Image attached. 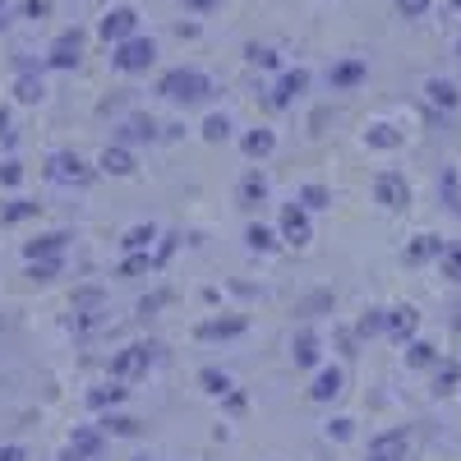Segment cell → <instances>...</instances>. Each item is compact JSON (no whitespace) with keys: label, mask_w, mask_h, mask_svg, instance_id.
I'll use <instances>...</instances> for the list:
<instances>
[{"label":"cell","mask_w":461,"mask_h":461,"mask_svg":"<svg viewBox=\"0 0 461 461\" xmlns=\"http://www.w3.org/2000/svg\"><path fill=\"white\" fill-rule=\"evenodd\" d=\"M51 65H56V69L79 65V37H60V42H56V51H51Z\"/></svg>","instance_id":"21"},{"label":"cell","mask_w":461,"mask_h":461,"mask_svg":"<svg viewBox=\"0 0 461 461\" xmlns=\"http://www.w3.org/2000/svg\"><path fill=\"white\" fill-rule=\"evenodd\" d=\"M304 88H310V74L304 69H295V74H286V79L277 84V93H273V106H291Z\"/></svg>","instance_id":"12"},{"label":"cell","mask_w":461,"mask_h":461,"mask_svg":"<svg viewBox=\"0 0 461 461\" xmlns=\"http://www.w3.org/2000/svg\"><path fill=\"white\" fill-rule=\"evenodd\" d=\"M360 79H365V65H356V60H346V65L332 69V88H351V84H360Z\"/></svg>","instance_id":"26"},{"label":"cell","mask_w":461,"mask_h":461,"mask_svg":"<svg viewBox=\"0 0 461 461\" xmlns=\"http://www.w3.org/2000/svg\"><path fill=\"white\" fill-rule=\"evenodd\" d=\"M0 461H23V447L19 443H5V447H0Z\"/></svg>","instance_id":"39"},{"label":"cell","mask_w":461,"mask_h":461,"mask_svg":"<svg viewBox=\"0 0 461 461\" xmlns=\"http://www.w3.org/2000/svg\"><path fill=\"white\" fill-rule=\"evenodd\" d=\"M23 217H37V203H28V199H10L5 208H0V221H23Z\"/></svg>","instance_id":"31"},{"label":"cell","mask_w":461,"mask_h":461,"mask_svg":"<svg viewBox=\"0 0 461 461\" xmlns=\"http://www.w3.org/2000/svg\"><path fill=\"white\" fill-rule=\"evenodd\" d=\"M378 328H383V314H378V310L360 319V332H378Z\"/></svg>","instance_id":"38"},{"label":"cell","mask_w":461,"mask_h":461,"mask_svg":"<svg viewBox=\"0 0 461 461\" xmlns=\"http://www.w3.org/2000/svg\"><path fill=\"white\" fill-rule=\"evenodd\" d=\"M411 323H415V319H411V310H397V319H393V328H397V332H411Z\"/></svg>","instance_id":"40"},{"label":"cell","mask_w":461,"mask_h":461,"mask_svg":"<svg viewBox=\"0 0 461 461\" xmlns=\"http://www.w3.org/2000/svg\"><path fill=\"white\" fill-rule=\"evenodd\" d=\"M378 199L388 203V208H402V203H406V189H402V180H397V176H378Z\"/></svg>","instance_id":"22"},{"label":"cell","mask_w":461,"mask_h":461,"mask_svg":"<svg viewBox=\"0 0 461 461\" xmlns=\"http://www.w3.org/2000/svg\"><path fill=\"white\" fill-rule=\"evenodd\" d=\"M134 32V10H115L106 23H102V37L111 42V37H130Z\"/></svg>","instance_id":"19"},{"label":"cell","mask_w":461,"mask_h":461,"mask_svg":"<svg viewBox=\"0 0 461 461\" xmlns=\"http://www.w3.org/2000/svg\"><path fill=\"white\" fill-rule=\"evenodd\" d=\"M199 383H203V393H212V397H226V393H230V378H226L221 369H212V365L199 369Z\"/></svg>","instance_id":"25"},{"label":"cell","mask_w":461,"mask_h":461,"mask_svg":"<svg viewBox=\"0 0 461 461\" xmlns=\"http://www.w3.org/2000/svg\"><path fill=\"white\" fill-rule=\"evenodd\" d=\"M102 434L134 438V434H139V420H134V415H102Z\"/></svg>","instance_id":"18"},{"label":"cell","mask_w":461,"mask_h":461,"mask_svg":"<svg viewBox=\"0 0 461 461\" xmlns=\"http://www.w3.org/2000/svg\"><path fill=\"white\" fill-rule=\"evenodd\" d=\"M158 139V125H152V115H130L121 125V143H152Z\"/></svg>","instance_id":"10"},{"label":"cell","mask_w":461,"mask_h":461,"mask_svg":"<svg viewBox=\"0 0 461 461\" xmlns=\"http://www.w3.org/2000/svg\"><path fill=\"white\" fill-rule=\"evenodd\" d=\"M310 236H314V230H310V208H304V203H286L282 208V240L286 245H310Z\"/></svg>","instance_id":"4"},{"label":"cell","mask_w":461,"mask_h":461,"mask_svg":"<svg viewBox=\"0 0 461 461\" xmlns=\"http://www.w3.org/2000/svg\"><path fill=\"white\" fill-rule=\"evenodd\" d=\"M56 273H60V254L56 258H28V277L32 282H51Z\"/></svg>","instance_id":"27"},{"label":"cell","mask_w":461,"mask_h":461,"mask_svg":"<svg viewBox=\"0 0 461 461\" xmlns=\"http://www.w3.org/2000/svg\"><path fill=\"white\" fill-rule=\"evenodd\" d=\"M152 267H158V258H152V254H130L121 263V277H139V273H152Z\"/></svg>","instance_id":"29"},{"label":"cell","mask_w":461,"mask_h":461,"mask_svg":"<svg viewBox=\"0 0 461 461\" xmlns=\"http://www.w3.org/2000/svg\"><path fill=\"white\" fill-rule=\"evenodd\" d=\"M176 240H180V236H162V245H158V254H152V258H158V267H162V263H167V258L176 254Z\"/></svg>","instance_id":"36"},{"label":"cell","mask_w":461,"mask_h":461,"mask_svg":"<svg viewBox=\"0 0 461 461\" xmlns=\"http://www.w3.org/2000/svg\"><path fill=\"white\" fill-rule=\"evenodd\" d=\"M300 203L310 208V212L328 208V203H332V194H328V185H319V180H314V185H304V189H300Z\"/></svg>","instance_id":"23"},{"label":"cell","mask_w":461,"mask_h":461,"mask_svg":"<svg viewBox=\"0 0 461 461\" xmlns=\"http://www.w3.org/2000/svg\"><path fill=\"white\" fill-rule=\"evenodd\" d=\"M69 447L79 452L84 461H88V456H97V452H102V425H97V429L79 425V429H74V438H69Z\"/></svg>","instance_id":"14"},{"label":"cell","mask_w":461,"mask_h":461,"mask_svg":"<svg viewBox=\"0 0 461 461\" xmlns=\"http://www.w3.org/2000/svg\"><path fill=\"white\" fill-rule=\"evenodd\" d=\"M102 291L97 286H84V291H74V314H97L102 310Z\"/></svg>","instance_id":"24"},{"label":"cell","mask_w":461,"mask_h":461,"mask_svg":"<svg viewBox=\"0 0 461 461\" xmlns=\"http://www.w3.org/2000/svg\"><path fill=\"white\" fill-rule=\"evenodd\" d=\"M365 139H369V143H378V148H393V143H397V134H393L388 125H374Z\"/></svg>","instance_id":"34"},{"label":"cell","mask_w":461,"mask_h":461,"mask_svg":"<svg viewBox=\"0 0 461 461\" xmlns=\"http://www.w3.org/2000/svg\"><path fill=\"white\" fill-rule=\"evenodd\" d=\"M346 434H351V420H332L328 425V438H346Z\"/></svg>","instance_id":"37"},{"label":"cell","mask_w":461,"mask_h":461,"mask_svg":"<svg viewBox=\"0 0 461 461\" xmlns=\"http://www.w3.org/2000/svg\"><path fill=\"white\" fill-rule=\"evenodd\" d=\"M226 406L230 411H245V393H226Z\"/></svg>","instance_id":"41"},{"label":"cell","mask_w":461,"mask_h":461,"mask_svg":"<svg viewBox=\"0 0 461 461\" xmlns=\"http://www.w3.org/2000/svg\"><path fill=\"white\" fill-rule=\"evenodd\" d=\"M245 328H249L245 314H226V319H208V323H199L194 337H199V341H221V337H240Z\"/></svg>","instance_id":"6"},{"label":"cell","mask_w":461,"mask_h":461,"mask_svg":"<svg viewBox=\"0 0 461 461\" xmlns=\"http://www.w3.org/2000/svg\"><path fill=\"white\" fill-rule=\"evenodd\" d=\"M189 5H194V10H208V5H212V0H189Z\"/></svg>","instance_id":"42"},{"label":"cell","mask_w":461,"mask_h":461,"mask_svg":"<svg viewBox=\"0 0 461 461\" xmlns=\"http://www.w3.org/2000/svg\"><path fill=\"white\" fill-rule=\"evenodd\" d=\"M152 351H158V346H125L121 356L111 360V378H139V374H148V365H152Z\"/></svg>","instance_id":"3"},{"label":"cell","mask_w":461,"mask_h":461,"mask_svg":"<svg viewBox=\"0 0 461 461\" xmlns=\"http://www.w3.org/2000/svg\"><path fill=\"white\" fill-rule=\"evenodd\" d=\"M121 245H125L130 254H148L152 245H158V226H130Z\"/></svg>","instance_id":"15"},{"label":"cell","mask_w":461,"mask_h":461,"mask_svg":"<svg viewBox=\"0 0 461 461\" xmlns=\"http://www.w3.org/2000/svg\"><path fill=\"white\" fill-rule=\"evenodd\" d=\"M47 176L60 180V185H88L93 167L79 158V152H51V158H47Z\"/></svg>","instance_id":"2"},{"label":"cell","mask_w":461,"mask_h":461,"mask_svg":"<svg viewBox=\"0 0 461 461\" xmlns=\"http://www.w3.org/2000/svg\"><path fill=\"white\" fill-rule=\"evenodd\" d=\"M14 93H19V102H37V97H42V79H32V74H23Z\"/></svg>","instance_id":"32"},{"label":"cell","mask_w":461,"mask_h":461,"mask_svg":"<svg viewBox=\"0 0 461 461\" xmlns=\"http://www.w3.org/2000/svg\"><path fill=\"white\" fill-rule=\"evenodd\" d=\"M158 93H162V97H171V102H199V97H208V93H212V84L203 79L199 69H171L167 79L158 84Z\"/></svg>","instance_id":"1"},{"label":"cell","mask_w":461,"mask_h":461,"mask_svg":"<svg viewBox=\"0 0 461 461\" xmlns=\"http://www.w3.org/2000/svg\"><path fill=\"white\" fill-rule=\"evenodd\" d=\"M245 240H249V249H258V254H267V249H277V236H273V230H267V226H249L245 230Z\"/></svg>","instance_id":"28"},{"label":"cell","mask_w":461,"mask_h":461,"mask_svg":"<svg viewBox=\"0 0 461 461\" xmlns=\"http://www.w3.org/2000/svg\"><path fill=\"white\" fill-rule=\"evenodd\" d=\"M203 139L208 143H226L230 139V121H226V115H208V121H203Z\"/></svg>","instance_id":"30"},{"label":"cell","mask_w":461,"mask_h":461,"mask_svg":"<svg viewBox=\"0 0 461 461\" xmlns=\"http://www.w3.org/2000/svg\"><path fill=\"white\" fill-rule=\"evenodd\" d=\"M263 199H267V180H263L258 171H249V176L240 180V203L254 208V203H263Z\"/></svg>","instance_id":"17"},{"label":"cell","mask_w":461,"mask_h":461,"mask_svg":"<svg viewBox=\"0 0 461 461\" xmlns=\"http://www.w3.org/2000/svg\"><path fill=\"white\" fill-rule=\"evenodd\" d=\"M337 393H341V369L323 365V369L314 374V388H310V397H314V402H332Z\"/></svg>","instance_id":"11"},{"label":"cell","mask_w":461,"mask_h":461,"mask_svg":"<svg viewBox=\"0 0 461 461\" xmlns=\"http://www.w3.org/2000/svg\"><path fill=\"white\" fill-rule=\"evenodd\" d=\"M115 402H125L121 378H115V383H102V388H93V393H88V406H93V411H106V406H115Z\"/></svg>","instance_id":"16"},{"label":"cell","mask_w":461,"mask_h":461,"mask_svg":"<svg viewBox=\"0 0 461 461\" xmlns=\"http://www.w3.org/2000/svg\"><path fill=\"white\" fill-rule=\"evenodd\" d=\"M97 167H102L106 176H134V158H130V148H125V143L106 148L102 158H97Z\"/></svg>","instance_id":"9"},{"label":"cell","mask_w":461,"mask_h":461,"mask_svg":"<svg viewBox=\"0 0 461 461\" xmlns=\"http://www.w3.org/2000/svg\"><path fill=\"white\" fill-rule=\"evenodd\" d=\"M240 148H245V158H267V152L277 148V134H273V130H249V134L240 139Z\"/></svg>","instance_id":"13"},{"label":"cell","mask_w":461,"mask_h":461,"mask_svg":"<svg viewBox=\"0 0 461 461\" xmlns=\"http://www.w3.org/2000/svg\"><path fill=\"white\" fill-rule=\"evenodd\" d=\"M65 240H69V230H47V236L28 240V245H23V254H28V258H56V254L65 249Z\"/></svg>","instance_id":"8"},{"label":"cell","mask_w":461,"mask_h":461,"mask_svg":"<svg viewBox=\"0 0 461 461\" xmlns=\"http://www.w3.org/2000/svg\"><path fill=\"white\" fill-rule=\"evenodd\" d=\"M152 56H158V47H152L148 37H130V42H121V51H115V69L139 74V69L152 65Z\"/></svg>","instance_id":"5"},{"label":"cell","mask_w":461,"mask_h":461,"mask_svg":"<svg viewBox=\"0 0 461 461\" xmlns=\"http://www.w3.org/2000/svg\"><path fill=\"white\" fill-rule=\"evenodd\" d=\"M134 461H152V456H134Z\"/></svg>","instance_id":"43"},{"label":"cell","mask_w":461,"mask_h":461,"mask_svg":"<svg viewBox=\"0 0 461 461\" xmlns=\"http://www.w3.org/2000/svg\"><path fill=\"white\" fill-rule=\"evenodd\" d=\"M167 300H171V291H152V295H143V300H139V314H152V310H162Z\"/></svg>","instance_id":"33"},{"label":"cell","mask_w":461,"mask_h":461,"mask_svg":"<svg viewBox=\"0 0 461 461\" xmlns=\"http://www.w3.org/2000/svg\"><path fill=\"white\" fill-rule=\"evenodd\" d=\"M23 180V167L19 162H5V167H0V185H19Z\"/></svg>","instance_id":"35"},{"label":"cell","mask_w":461,"mask_h":461,"mask_svg":"<svg viewBox=\"0 0 461 461\" xmlns=\"http://www.w3.org/2000/svg\"><path fill=\"white\" fill-rule=\"evenodd\" d=\"M291 356H295V365H319V332L314 328H300L295 337H291Z\"/></svg>","instance_id":"7"},{"label":"cell","mask_w":461,"mask_h":461,"mask_svg":"<svg viewBox=\"0 0 461 461\" xmlns=\"http://www.w3.org/2000/svg\"><path fill=\"white\" fill-rule=\"evenodd\" d=\"M402 434H383V438H374V447H369V461H397V452H402Z\"/></svg>","instance_id":"20"}]
</instances>
